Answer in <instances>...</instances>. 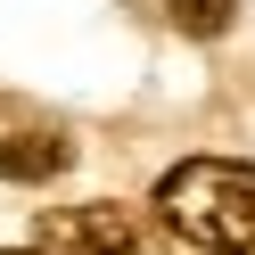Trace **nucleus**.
Listing matches in <instances>:
<instances>
[{
  "mask_svg": "<svg viewBox=\"0 0 255 255\" xmlns=\"http://www.w3.org/2000/svg\"><path fill=\"white\" fill-rule=\"evenodd\" d=\"M41 247L50 255H156V231L132 206L99 198V206H58V214H41Z\"/></svg>",
  "mask_w": 255,
  "mask_h": 255,
  "instance_id": "2",
  "label": "nucleus"
},
{
  "mask_svg": "<svg viewBox=\"0 0 255 255\" xmlns=\"http://www.w3.org/2000/svg\"><path fill=\"white\" fill-rule=\"evenodd\" d=\"M156 222L198 255H255V165L189 156L156 181Z\"/></svg>",
  "mask_w": 255,
  "mask_h": 255,
  "instance_id": "1",
  "label": "nucleus"
},
{
  "mask_svg": "<svg viewBox=\"0 0 255 255\" xmlns=\"http://www.w3.org/2000/svg\"><path fill=\"white\" fill-rule=\"evenodd\" d=\"M231 17H239V0H173V25H181V33H198V41L231 33Z\"/></svg>",
  "mask_w": 255,
  "mask_h": 255,
  "instance_id": "4",
  "label": "nucleus"
},
{
  "mask_svg": "<svg viewBox=\"0 0 255 255\" xmlns=\"http://www.w3.org/2000/svg\"><path fill=\"white\" fill-rule=\"evenodd\" d=\"M74 165L66 124L33 116V107H0V181H50Z\"/></svg>",
  "mask_w": 255,
  "mask_h": 255,
  "instance_id": "3",
  "label": "nucleus"
},
{
  "mask_svg": "<svg viewBox=\"0 0 255 255\" xmlns=\"http://www.w3.org/2000/svg\"><path fill=\"white\" fill-rule=\"evenodd\" d=\"M17 255H50V247H17Z\"/></svg>",
  "mask_w": 255,
  "mask_h": 255,
  "instance_id": "5",
  "label": "nucleus"
}]
</instances>
